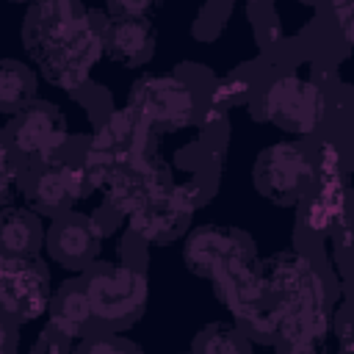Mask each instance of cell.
Returning a JSON list of instances; mask_svg holds the SVG:
<instances>
[{
	"mask_svg": "<svg viewBox=\"0 0 354 354\" xmlns=\"http://www.w3.org/2000/svg\"><path fill=\"white\" fill-rule=\"evenodd\" d=\"M8 141L17 158L22 160L30 163L58 160V152L66 144V122L53 105L28 102L17 111L8 127Z\"/></svg>",
	"mask_w": 354,
	"mask_h": 354,
	"instance_id": "obj_4",
	"label": "cell"
},
{
	"mask_svg": "<svg viewBox=\"0 0 354 354\" xmlns=\"http://www.w3.org/2000/svg\"><path fill=\"white\" fill-rule=\"evenodd\" d=\"M8 346H11V326L6 324V318H3V313H0V351L8 348Z\"/></svg>",
	"mask_w": 354,
	"mask_h": 354,
	"instance_id": "obj_19",
	"label": "cell"
},
{
	"mask_svg": "<svg viewBox=\"0 0 354 354\" xmlns=\"http://www.w3.org/2000/svg\"><path fill=\"white\" fill-rule=\"evenodd\" d=\"M102 50L119 64H141L155 50V28L147 17H113L102 25Z\"/></svg>",
	"mask_w": 354,
	"mask_h": 354,
	"instance_id": "obj_10",
	"label": "cell"
},
{
	"mask_svg": "<svg viewBox=\"0 0 354 354\" xmlns=\"http://www.w3.org/2000/svg\"><path fill=\"white\" fill-rule=\"evenodd\" d=\"M83 288L91 301V318L100 321L102 326L130 324L144 310V301H147L144 274L122 263L91 266Z\"/></svg>",
	"mask_w": 354,
	"mask_h": 354,
	"instance_id": "obj_1",
	"label": "cell"
},
{
	"mask_svg": "<svg viewBox=\"0 0 354 354\" xmlns=\"http://www.w3.org/2000/svg\"><path fill=\"white\" fill-rule=\"evenodd\" d=\"M47 310V271L33 257H11L0 277V313L30 321Z\"/></svg>",
	"mask_w": 354,
	"mask_h": 354,
	"instance_id": "obj_7",
	"label": "cell"
},
{
	"mask_svg": "<svg viewBox=\"0 0 354 354\" xmlns=\"http://www.w3.org/2000/svg\"><path fill=\"white\" fill-rule=\"evenodd\" d=\"M3 266H6V257L0 254V277H3Z\"/></svg>",
	"mask_w": 354,
	"mask_h": 354,
	"instance_id": "obj_21",
	"label": "cell"
},
{
	"mask_svg": "<svg viewBox=\"0 0 354 354\" xmlns=\"http://www.w3.org/2000/svg\"><path fill=\"white\" fill-rule=\"evenodd\" d=\"M313 177V160L293 141H279L268 147L254 166V183L263 196L274 202L299 199Z\"/></svg>",
	"mask_w": 354,
	"mask_h": 354,
	"instance_id": "obj_6",
	"label": "cell"
},
{
	"mask_svg": "<svg viewBox=\"0 0 354 354\" xmlns=\"http://www.w3.org/2000/svg\"><path fill=\"white\" fill-rule=\"evenodd\" d=\"M91 301L86 296V288L83 282H75V285H64L53 301H50V329L69 340V337H77L86 332V326L91 324Z\"/></svg>",
	"mask_w": 354,
	"mask_h": 354,
	"instance_id": "obj_11",
	"label": "cell"
},
{
	"mask_svg": "<svg viewBox=\"0 0 354 354\" xmlns=\"http://www.w3.org/2000/svg\"><path fill=\"white\" fill-rule=\"evenodd\" d=\"M100 241H102V232L97 221L75 213H64L47 232L50 254L69 268L88 266L100 252Z\"/></svg>",
	"mask_w": 354,
	"mask_h": 354,
	"instance_id": "obj_9",
	"label": "cell"
},
{
	"mask_svg": "<svg viewBox=\"0 0 354 354\" xmlns=\"http://www.w3.org/2000/svg\"><path fill=\"white\" fill-rule=\"evenodd\" d=\"M44 241V230L39 218L22 207H8L0 213V254L11 257H33Z\"/></svg>",
	"mask_w": 354,
	"mask_h": 354,
	"instance_id": "obj_12",
	"label": "cell"
},
{
	"mask_svg": "<svg viewBox=\"0 0 354 354\" xmlns=\"http://www.w3.org/2000/svg\"><path fill=\"white\" fill-rule=\"evenodd\" d=\"M19 185V163L0 166V199H8Z\"/></svg>",
	"mask_w": 354,
	"mask_h": 354,
	"instance_id": "obj_17",
	"label": "cell"
},
{
	"mask_svg": "<svg viewBox=\"0 0 354 354\" xmlns=\"http://www.w3.org/2000/svg\"><path fill=\"white\" fill-rule=\"evenodd\" d=\"M88 180L80 163H64V160H44L33 163V171L28 177V196L39 210L47 213H64L83 191Z\"/></svg>",
	"mask_w": 354,
	"mask_h": 354,
	"instance_id": "obj_8",
	"label": "cell"
},
{
	"mask_svg": "<svg viewBox=\"0 0 354 354\" xmlns=\"http://www.w3.org/2000/svg\"><path fill=\"white\" fill-rule=\"evenodd\" d=\"M44 3H75V0H44Z\"/></svg>",
	"mask_w": 354,
	"mask_h": 354,
	"instance_id": "obj_20",
	"label": "cell"
},
{
	"mask_svg": "<svg viewBox=\"0 0 354 354\" xmlns=\"http://www.w3.org/2000/svg\"><path fill=\"white\" fill-rule=\"evenodd\" d=\"M185 263L191 266V271L218 282L238 268L254 266V254H252L249 241L241 232H235L230 227L207 224V227H199L188 238Z\"/></svg>",
	"mask_w": 354,
	"mask_h": 354,
	"instance_id": "obj_3",
	"label": "cell"
},
{
	"mask_svg": "<svg viewBox=\"0 0 354 354\" xmlns=\"http://www.w3.org/2000/svg\"><path fill=\"white\" fill-rule=\"evenodd\" d=\"M326 111V97L318 83L282 75L263 94V113L288 133H313Z\"/></svg>",
	"mask_w": 354,
	"mask_h": 354,
	"instance_id": "obj_2",
	"label": "cell"
},
{
	"mask_svg": "<svg viewBox=\"0 0 354 354\" xmlns=\"http://www.w3.org/2000/svg\"><path fill=\"white\" fill-rule=\"evenodd\" d=\"M111 17H147L158 0H105Z\"/></svg>",
	"mask_w": 354,
	"mask_h": 354,
	"instance_id": "obj_15",
	"label": "cell"
},
{
	"mask_svg": "<svg viewBox=\"0 0 354 354\" xmlns=\"http://www.w3.org/2000/svg\"><path fill=\"white\" fill-rule=\"evenodd\" d=\"M196 348H205V351H243L249 348L243 332L232 329V326H224V324H216L210 329L202 332V337H196Z\"/></svg>",
	"mask_w": 354,
	"mask_h": 354,
	"instance_id": "obj_14",
	"label": "cell"
},
{
	"mask_svg": "<svg viewBox=\"0 0 354 354\" xmlns=\"http://www.w3.org/2000/svg\"><path fill=\"white\" fill-rule=\"evenodd\" d=\"M332 11L337 17V25L343 30V36L348 39V19H351V0H332Z\"/></svg>",
	"mask_w": 354,
	"mask_h": 354,
	"instance_id": "obj_18",
	"label": "cell"
},
{
	"mask_svg": "<svg viewBox=\"0 0 354 354\" xmlns=\"http://www.w3.org/2000/svg\"><path fill=\"white\" fill-rule=\"evenodd\" d=\"M196 97L188 83L171 77V75H149L141 77L130 94V113L144 122L147 127L152 124H185L194 116Z\"/></svg>",
	"mask_w": 354,
	"mask_h": 354,
	"instance_id": "obj_5",
	"label": "cell"
},
{
	"mask_svg": "<svg viewBox=\"0 0 354 354\" xmlns=\"http://www.w3.org/2000/svg\"><path fill=\"white\" fill-rule=\"evenodd\" d=\"M33 97V75L17 61H0V111L17 113Z\"/></svg>",
	"mask_w": 354,
	"mask_h": 354,
	"instance_id": "obj_13",
	"label": "cell"
},
{
	"mask_svg": "<svg viewBox=\"0 0 354 354\" xmlns=\"http://www.w3.org/2000/svg\"><path fill=\"white\" fill-rule=\"evenodd\" d=\"M246 94V83L243 80H235V77H230V80H224V83H218V88L213 91V111L221 105H230L232 100H238V97H243Z\"/></svg>",
	"mask_w": 354,
	"mask_h": 354,
	"instance_id": "obj_16",
	"label": "cell"
}]
</instances>
